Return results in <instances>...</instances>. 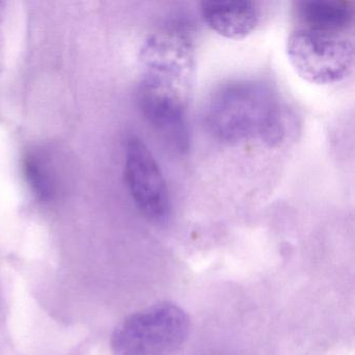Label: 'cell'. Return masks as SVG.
Returning a JSON list of instances; mask_svg holds the SVG:
<instances>
[{
	"label": "cell",
	"mask_w": 355,
	"mask_h": 355,
	"mask_svg": "<svg viewBox=\"0 0 355 355\" xmlns=\"http://www.w3.org/2000/svg\"><path fill=\"white\" fill-rule=\"evenodd\" d=\"M203 118L207 132L224 144L257 139L273 147L286 138V119L278 97L267 85L255 80L219 87L209 96Z\"/></svg>",
	"instance_id": "2"
},
{
	"label": "cell",
	"mask_w": 355,
	"mask_h": 355,
	"mask_svg": "<svg viewBox=\"0 0 355 355\" xmlns=\"http://www.w3.org/2000/svg\"><path fill=\"white\" fill-rule=\"evenodd\" d=\"M190 331L188 313L161 302L128 315L112 336L114 355H174Z\"/></svg>",
	"instance_id": "3"
},
{
	"label": "cell",
	"mask_w": 355,
	"mask_h": 355,
	"mask_svg": "<svg viewBox=\"0 0 355 355\" xmlns=\"http://www.w3.org/2000/svg\"><path fill=\"white\" fill-rule=\"evenodd\" d=\"M124 175L139 211L150 221H166L171 202L165 176L148 147L136 136L126 141Z\"/></svg>",
	"instance_id": "5"
},
{
	"label": "cell",
	"mask_w": 355,
	"mask_h": 355,
	"mask_svg": "<svg viewBox=\"0 0 355 355\" xmlns=\"http://www.w3.org/2000/svg\"><path fill=\"white\" fill-rule=\"evenodd\" d=\"M299 14L305 28L329 34H340L353 20V9L348 3L328 0L305 1L301 3Z\"/></svg>",
	"instance_id": "7"
},
{
	"label": "cell",
	"mask_w": 355,
	"mask_h": 355,
	"mask_svg": "<svg viewBox=\"0 0 355 355\" xmlns=\"http://www.w3.org/2000/svg\"><path fill=\"white\" fill-rule=\"evenodd\" d=\"M201 16L209 28L230 40H242L257 28L259 12L251 1L201 3Z\"/></svg>",
	"instance_id": "6"
},
{
	"label": "cell",
	"mask_w": 355,
	"mask_h": 355,
	"mask_svg": "<svg viewBox=\"0 0 355 355\" xmlns=\"http://www.w3.org/2000/svg\"><path fill=\"white\" fill-rule=\"evenodd\" d=\"M286 51L296 73L320 86L342 82L354 66L352 41L340 34L298 28L288 36Z\"/></svg>",
	"instance_id": "4"
},
{
	"label": "cell",
	"mask_w": 355,
	"mask_h": 355,
	"mask_svg": "<svg viewBox=\"0 0 355 355\" xmlns=\"http://www.w3.org/2000/svg\"><path fill=\"white\" fill-rule=\"evenodd\" d=\"M24 173L35 196L43 202L53 200L57 194L55 175L49 162L41 153H28L24 157Z\"/></svg>",
	"instance_id": "8"
},
{
	"label": "cell",
	"mask_w": 355,
	"mask_h": 355,
	"mask_svg": "<svg viewBox=\"0 0 355 355\" xmlns=\"http://www.w3.org/2000/svg\"><path fill=\"white\" fill-rule=\"evenodd\" d=\"M195 62L192 37L178 24L150 35L140 51L139 105L162 139L180 155L190 148L187 111Z\"/></svg>",
	"instance_id": "1"
}]
</instances>
